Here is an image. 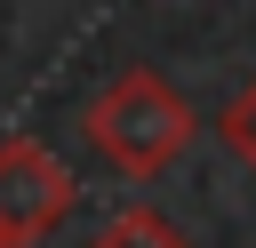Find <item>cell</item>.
Instances as JSON below:
<instances>
[{"mask_svg": "<svg viewBox=\"0 0 256 248\" xmlns=\"http://www.w3.org/2000/svg\"><path fill=\"white\" fill-rule=\"evenodd\" d=\"M72 200H80V184H72V168L40 136H8L0 144V248L48 240L72 216Z\"/></svg>", "mask_w": 256, "mask_h": 248, "instance_id": "7a4b0ae2", "label": "cell"}, {"mask_svg": "<svg viewBox=\"0 0 256 248\" xmlns=\"http://www.w3.org/2000/svg\"><path fill=\"white\" fill-rule=\"evenodd\" d=\"M88 248H192V240H184L168 216H152V208H128V216H120V224H104Z\"/></svg>", "mask_w": 256, "mask_h": 248, "instance_id": "3957f363", "label": "cell"}, {"mask_svg": "<svg viewBox=\"0 0 256 248\" xmlns=\"http://www.w3.org/2000/svg\"><path fill=\"white\" fill-rule=\"evenodd\" d=\"M216 136H224V144H232V152H240V160L256 168V80H248V88H240V96L224 104V120H216Z\"/></svg>", "mask_w": 256, "mask_h": 248, "instance_id": "277c9868", "label": "cell"}, {"mask_svg": "<svg viewBox=\"0 0 256 248\" xmlns=\"http://www.w3.org/2000/svg\"><path fill=\"white\" fill-rule=\"evenodd\" d=\"M80 136H88V152L104 168L144 184V176H160V168H176L192 152L200 112H192V96L176 80H160L152 64H128V72H112L96 88V104L80 112Z\"/></svg>", "mask_w": 256, "mask_h": 248, "instance_id": "6da1fadb", "label": "cell"}]
</instances>
